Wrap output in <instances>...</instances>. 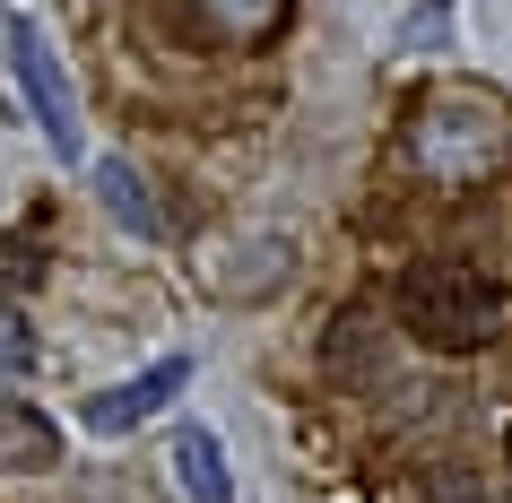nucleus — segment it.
<instances>
[{"label":"nucleus","instance_id":"obj_1","mask_svg":"<svg viewBox=\"0 0 512 503\" xmlns=\"http://www.w3.org/2000/svg\"><path fill=\"white\" fill-rule=\"evenodd\" d=\"M512 295L486 278L478 261H417L400 278V330L434 356H478L495 330H504Z\"/></svg>","mask_w":512,"mask_h":503},{"label":"nucleus","instance_id":"obj_2","mask_svg":"<svg viewBox=\"0 0 512 503\" xmlns=\"http://www.w3.org/2000/svg\"><path fill=\"white\" fill-rule=\"evenodd\" d=\"M504 113L478 105V96H443V105L417 113V131H408V148H417V165H426L434 183H478L486 165H504Z\"/></svg>","mask_w":512,"mask_h":503},{"label":"nucleus","instance_id":"obj_3","mask_svg":"<svg viewBox=\"0 0 512 503\" xmlns=\"http://www.w3.org/2000/svg\"><path fill=\"white\" fill-rule=\"evenodd\" d=\"M9 70H18V87H27V105H35V122H44V139H53L61 157H79V113H70V79H61L53 44H44L27 18L9 27Z\"/></svg>","mask_w":512,"mask_h":503},{"label":"nucleus","instance_id":"obj_4","mask_svg":"<svg viewBox=\"0 0 512 503\" xmlns=\"http://www.w3.org/2000/svg\"><path fill=\"white\" fill-rule=\"evenodd\" d=\"M191 382V356H157V365L139 373V382H113V391H96L79 408L87 434H131V425H148L157 408H174V391Z\"/></svg>","mask_w":512,"mask_h":503},{"label":"nucleus","instance_id":"obj_5","mask_svg":"<svg viewBox=\"0 0 512 503\" xmlns=\"http://www.w3.org/2000/svg\"><path fill=\"white\" fill-rule=\"evenodd\" d=\"M53 460H61V425L44 408H27V399H0V469L44 477Z\"/></svg>","mask_w":512,"mask_h":503},{"label":"nucleus","instance_id":"obj_6","mask_svg":"<svg viewBox=\"0 0 512 503\" xmlns=\"http://www.w3.org/2000/svg\"><path fill=\"white\" fill-rule=\"evenodd\" d=\"M96 200L113 209V226H122V235H139V243L165 235V209H157V191H148V174H139V165L105 157V165H96Z\"/></svg>","mask_w":512,"mask_h":503},{"label":"nucleus","instance_id":"obj_7","mask_svg":"<svg viewBox=\"0 0 512 503\" xmlns=\"http://www.w3.org/2000/svg\"><path fill=\"white\" fill-rule=\"evenodd\" d=\"M174 477H183L191 503H235V477H226V451H217L209 425H183L174 434Z\"/></svg>","mask_w":512,"mask_h":503},{"label":"nucleus","instance_id":"obj_8","mask_svg":"<svg viewBox=\"0 0 512 503\" xmlns=\"http://www.w3.org/2000/svg\"><path fill=\"white\" fill-rule=\"evenodd\" d=\"M200 9H209V27H217V35H235V44H261V35L278 27V9H287V0H200Z\"/></svg>","mask_w":512,"mask_h":503},{"label":"nucleus","instance_id":"obj_9","mask_svg":"<svg viewBox=\"0 0 512 503\" xmlns=\"http://www.w3.org/2000/svg\"><path fill=\"white\" fill-rule=\"evenodd\" d=\"M35 278H44V261H35L27 243H0V295H27Z\"/></svg>","mask_w":512,"mask_h":503},{"label":"nucleus","instance_id":"obj_10","mask_svg":"<svg viewBox=\"0 0 512 503\" xmlns=\"http://www.w3.org/2000/svg\"><path fill=\"white\" fill-rule=\"evenodd\" d=\"M27 365V339H18V321H0V373H18Z\"/></svg>","mask_w":512,"mask_h":503},{"label":"nucleus","instance_id":"obj_11","mask_svg":"<svg viewBox=\"0 0 512 503\" xmlns=\"http://www.w3.org/2000/svg\"><path fill=\"white\" fill-rule=\"evenodd\" d=\"M504 460H512V425H504Z\"/></svg>","mask_w":512,"mask_h":503}]
</instances>
